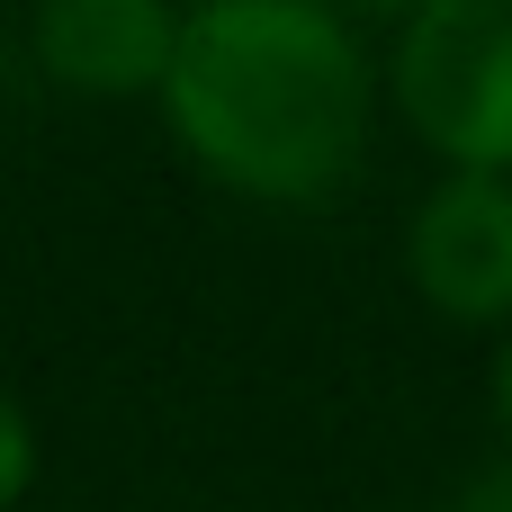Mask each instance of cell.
Masks as SVG:
<instances>
[{
  "instance_id": "6da1fadb",
  "label": "cell",
  "mask_w": 512,
  "mask_h": 512,
  "mask_svg": "<svg viewBox=\"0 0 512 512\" xmlns=\"http://www.w3.org/2000/svg\"><path fill=\"white\" fill-rule=\"evenodd\" d=\"M171 153L243 207H333L387 126L378 36L333 0H189L153 99Z\"/></svg>"
},
{
  "instance_id": "7a4b0ae2",
  "label": "cell",
  "mask_w": 512,
  "mask_h": 512,
  "mask_svg": "<svg viewBox=\"0 0 512 512\" xmlns=\"http://www.w3.org/2000/svg\"><path fill=\"white\" fill-rule=\"evenodd\" d=\"M378 72L432 171H512V0H423L378 36Z\"/></svg>"
},
{
  "instance_id": "3957f363",
  "label": "cell",
  "mask_w": 512,
  "mask_h": 512,
  "mask_svg": "<svg viewBox=\"0 0 512 512\" xmlns=\"http://www.w3.org/2000/svg\"><path fill=\"white\" fill-rule=\"evenodd\" d=\"M405 288L450 333H512V171H432L396 234Z\"/></svg>"
},
{
  "instance_id": "277c9868",
  "label": "cell",
  "mask_w": 512,
  "mask_h": 512,
  "mask_svg": "<svg viewBox=\"0 0 512 512\" xmlns=\"http://www.w3.org/2000/svg\"><path fill=\"white\" fill-rule=\"evenodd\" d=\"M180 54V0H27V63L90 108H153Z\"/></svg>"
},
{
  "instance_id": "5b68a950",
  "label": "cell",
  "mask_w": 512,
  "mask_h": 512,
  "mask_svg": "<svg viewBox=\"0 0 512 512\" xmlns=\"http://www.w3.org/2000/svg\"><path fill=\"white\" fill-rule=\"evenodd\" d=\"M36 477H45L36 414H27V396L0 378V512H27V504H36Z\"/></svg>"
},
{
  "instance_id": "8992f818",
  "label": "cell",
  "mask_w": 512,
  "mask_h": 512,
  "mask_svg": "<svg viewBox=\"0 0 512 512\" xmlns=\"http://www.w3.org/2000/svg\"><path fill=\"white\" fill-rule=\"evenodd\" d=\"M441 512H512V450H495L486 468H468V477L441 495Z\"/></svg>"
},
{
  "instance_id": "52a82bcc",
  "label": "cell",
  "mask_w": 512,
  "mask_h": 512,
  "mask_svg": "<svg viewBox=\"0 0 512 512\" xmlns=\"http://www.w3.org/2000/svg\"><path fill=\"white\" fill-rule=\"evenodd\" d=\"M486 423H495V450H512V333L486 342Z\"/></svg>"
},
{
  "instance_id": "ba28073f",
  "label": "cell",
  "mask_w": 512,
  "mask_h": 512,
  "mask_svg": "<svg viewBox=\"0 0 512 512\" xmlns=\"http://www.w3.org/2000/svg\"><path fill=\"white\" fill-rule=\"evenodd\" d=\"M333 9H342L351 27H369V36H387V27H396V18H414L423 0H333Z\"/></svg>"
},
{
  "instance_id": "9c48e42d",
  "label": "cell",
  "mask_w": 512,
  "mask_h": 512,
  "mask_svg": "<svg viewBox=\"0 0 512 512\" xmlns=\"http://www.w3.org/2000/svg\"><path fill=\"white\" fill-rule=\"evenodd\" d=\"M180 9H189V0H180Z\"/></svg>"
},
{
  "instance_id": "30bf717a",
  "label": "cell",
  "mask_w": 512,
  "mask_h": 512,
  "mask_svg": "<svg viewBox=\"0 0 512 512\" xmlns=\"http://www.w3.org/2000/svg\"><path fill=\"white\" fill-rule=\"evenodd\" d=\"M27 512H36V504H27Z\"/></svg>"
}]
</instances>
